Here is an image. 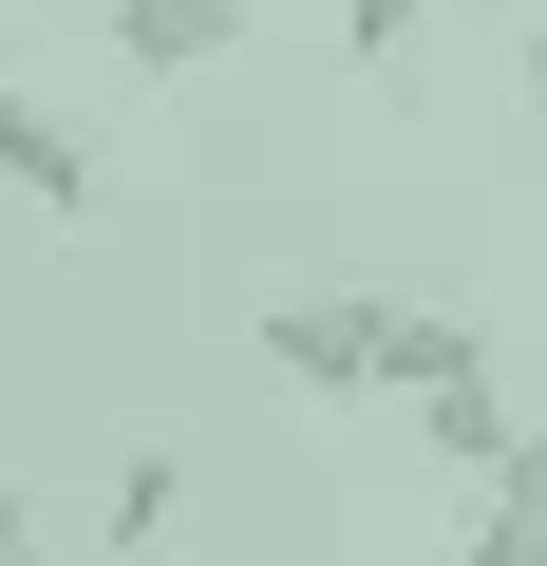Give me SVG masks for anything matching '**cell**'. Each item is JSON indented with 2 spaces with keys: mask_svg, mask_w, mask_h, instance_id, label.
Listing matches in <instances>:
<instances>
[{
  "mask_svg": "<svg viewBox=\"0 0 547 566\" xmlns=\"http://www.w3.org/2000/svg\"><path fill=\"white\" fill-rule=\"evenodd\" d=\"M245 340H264V378H284V397H415L434 359H472L453 303H378V283H284Z\"/></svg>",
  "mask_w": 547,
  "mask_h": 566,
  "instance_id": "6da1fadb",
  "label": "cell"
},
{
  "mask_svg": "<svg viewBox=\"0 0 547 566\" xmlns=\"http://www.w3.org/2000/svg\"><path fill=\"white\" fill-rule=\"evenodd\" d=\"M0 189H20V208H57V227H95V189H114V151L57 114V95H20V76H0Z\"/></svg>",
  "mask_w": 547,
  "mask_h": 566,
  "instance_id": "7a4b0ae2",
  "label": "cell"
},
{
  "mask_svg": "<svg viewBox=\"0 0 547 566\" xmlns=\"http://www.w3.org/2000/svg\"><path fill=\"white\" fill-rule=\"evenodd\" d=\"M114 57L133 76H227L245 57V0H114Z\"/></svg>",
  "mask_w": 547,
  "mask_h": 566,
  "instance_id": "3957f363",
  "label": "cell"
},
{
  "mask_svg": "<svg viewBox=\"0 0 547 566\" xmlns=\"http://www.w3.org/2000/svg\"><path fill=\"white\" fill-rule=\"evenodd\" d=\"M415 434H434V453H453V472H491V453H509V434H528V416H509V378H491V340H472V359H434V378H415Z\"/></svg>",
  "mask_w": 547,
  "mask_h": 566,
  "instance_id": "277c9868",
  "label": "cell"
},
{
  "mask_svg": "<svg viewBox=\"0 0 547 566\" xmlns=\"http://www.w3.org/2000/svg\"><path fill=\"white\" fill-rule=\"evenodd\" d=\"M472 566H547V434H509L472 472Z\"/></svg>",
  "mask_w": 547,
  "mask_h": 566,
  "instance_id": "5b68a950",
  "label": "cell"
},
{
  "mask_svg": "<svg viewBox=\"0 0 547 566\" xmlns=\"http://www.w3.org/2000/svg\"><path fill=\"white\" fill-rule=\"evenodd\" d=\"M170 510H189V472H170V453H133V472H114V510H95V547H151Z\"/></svg>",
  "mask_w": 547,
  "mask_h": 566,
  "instance_id": "8992f818",
  "label": "cell"
},
{
  "mask_svg": "<svg viewBox=\"0 0 547 566\" xmlns=\"http://www.w3.org/2000/svg\"><path fill=\"white\" fill-rule=\"evenodd\" d=\"M434 20H453V0H340V39H359V57H415Z\"/></svg>",
  "mask_w": 547,
  "mask_h": 566,
  "instance_id": "52a82bcc",
  "label": "cell"
},
{
  "mask_svg": "<svg viewBox=\"0 0 547 566\" xmlns=\"http://www.w3.org/2000/svg\"><path fill=\"white\" fill-rule=\"evenodd\" d=\"M0 566H57V528H39V510H20V491H0Z\"/></svg>",
  "mask_w": 547,
  "mask_h": 566,
  "instance_id": "ba28073f",
  "label": "cell"
},
{
  "mask_svg": "<svg viewBox=\"0 0 547 566\" xmlns=\"http://www.w3.org/2000/svg\"><path fill=\"white\" fill-rule=\"evenodd\" d=\"M528 114H547V39H528Z\"/></svg>",
  "mask_w": 547,
  "mask_h": 566,
  "instance_id": "9c48e42d",
  "label": "cell"
},
{
  "mask_svg": "<svg viewBox=\"0 0 547 566\" xmlns=\"http://www.w3.org/2000/svg\"><path fill=\"white\" fill-rule=\"evenodd\" d=\"M95 566H151V547H95Z\"/></svg>",
  "mask_w": 547,
  "mask_h": 566,
  "instance_id": "30bf717a",
  "label": "cell"
}]
</instances>
